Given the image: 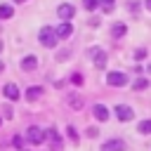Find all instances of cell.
<instances>
[{"label":"cell","instance_id":"1","mask_svg":"<svg viewBox=\"0 0 151 151\" xmlns=\"http://www.w3.org/2000/svg\"><path fill=\"white\" fill-rule=\"evenodd\" d=\"M38 40H40V45H42V47H54V45H57V40H59V35H57V31H54L52 26H45V28H40Z\"/></svg>","mask_w":151,"mask_h":151},{"label":"cell","instance_id":"2","mask_svg":"<svg viewBox=\"0 0 151 151\" xmlns=\"http://www.w3.org/2000/svg\"><path fill=\"white\" fill-rule=\"evenodd\" d=\"M106 83H109L111 87H123V85L127 83V76H125L123 71H111V73L106 76Z\"/></svg>","mask_w":151,"mask_h":151},{"label":"cell","instance_id":"3","mask_svg":"<svg viewBox=\"0 0 151 151\" xmlns=\"http://www.w3.org/2000/svg\"><path fill=\"white\" fill-rule=\"evenodd\" d=\"M26 142H28V144H42V142H45V132L33 125V127L26 130Z\"/></svg>","mask_w":151,"mask_h":151},{"label":"cell","instance_id":"4","mask_svg":"<svg viewBox=\"0 0 151 151\" xmlns=\"http://www.w3.org/2000/svg\"><path fill=\"white\" fill-rule=\"evenodd\" d=\"M132 116H134V113H132V109H130L127 104H118V106H116V118H118L120 123L132 120Z\"/></svg>","mask_w":151,"mask_h":151},{"label":"cell","instance_id":"5","mask_svg":"<svg viewBox=\"0 0 151 151\" xmlns=\"http://www.w3.org/2000/svg\"><path fill=\"white\" fill-rule=\"evenodd\" d=\"M90 54H92V59H94V66H97V68H104V64H106V52L99 50V47H92Z\"/></svg>","mask_w":151,"mask_h":151},{"label":"cell","instance_id":"6","mask_svg":"<svg viewBox=\"0 0 151 151\" xmlns=\"http://www.w3.org/2000/svg\"><path fill=\"white\" fill-rule=\"evenodd\" d=\"M57 14L61 17V21H71V19H73V14H76V9H73V5H59Z\"/></svg>","mask_w":151,"mask_h":151},{"label":"cell","instance_id":"7","mask_svg":"<svg viewBox=\"0 0 151 151\" xmlns=\"http://www.w3.org/2000/svg\"><path fill=\"white\" fill-rule=\"evenodd\" d=\"M54 31H57L59 38H71V35H73V26H71V21H61Z\"/></svg>","mask_w":151,"mask_h":151},{"label":"cell","instance_id":"8","mask_svg":"<svg viewBox=\"0 0 151 151\" xmlns=\"http://www.w3.org/2000/svg\"><path fill=\"white\" fill-rule=\"evenodd\" d=\"M2 94H5L9 101H17V99H19V87H17L14 83H7V85L2 87Z\"/></svg>","mask_w":151,"mask_h":151},{"label":"cell","instance_id":"9","mask_svg":"<svg viewBox=\"0 0 151 151\" xmlns=\"http://www.w3.org/2000/svg\"><path fill=\"white\" fill-rule=\"evenodd\" d=\"M101 151H125V142L123 139H111L101 146Z\"/></svg>","mask_w":151,"mask_h":151},{"label":"cell","instance_id":"10","mask_svg":"<svg viewBox=\"0 0 151 151\" xmlns=\"http://www.w3.org/2000/svg\"><path fill=\"white\" fill-rule=\"evenodd\" d=\"M94 118H97L99 123H106V120H109V109H106L104 104H94Z\"/></svg>","mask_w":151,"mask_h":151},{"label":"cell","instance_id":"11","mask_svg":"<svg viewBox=\"0 0 151 151\" xmlns=\"http://www.w3.org/2000/svg\"><path fill=\"white\" fill-rule=\"evenodd\" d=\"M35 66H38V59H35L33 54H28V57L21 59V68H24V71H33Z\"/></svg>","mask_w":151,"mask_h":151},{"label":"cell","instance_id":"12","mask_svg":"<svg viewBox=\"0 0 151 151\" xmlns=\"http://www.w3.org/2000/svg\"><path fill=\"white\" fill-rule=\"evenodd\" d=\"M111 33H113V38H120V35L127 33V26H125L123 21H116V24L111 26Z\"/></svg>","mask_w":151,"mask_h":151},{"label":"cell","instance_id":"13","mask_svg":"<svg viewBox=\"0 0 151 151\" xmlns=\"http://www.w3.org/2000/svg\"><path fill=\"white\" fill-rule=\"evenodd\" d=\"M45 137H47V139L52 142V146H54V149H61V142H59V137H57V132H54L52 127H50V130L45 132Z\"/></svg>","mask_w":151,"mask_h":151},{"label":"cell","instance_id":"14","mask_svg":"<svg viewBox=\"0 0 151 151\" xmlns=\"http://www.w3.org/2000/svg\"><path fill=\"white\" fill-rule=\"evenodd\" d=\"M99 7H101V12L111 14V12L116 9V0H99Z\"/></svg>","mask_w":151,"mask_h":151},{"label":"cell","instance_id":"15","mask_svg":"<svg viewBox=\"0 0 151 151\" xmlns=\"http://www.w3.org/2000/svg\"><path fill=\"white\" fill-rule=\"evenodd\" d=\"M12 17H14V9L2 2V5H0V19H12Z\"/></svg>","mask_w":151,"mask_h":151},{"label":"cell","instance_id":"16","mask_svg":"<svg viewBox=\"0 0 151 151\" xmlns=\"http://www.w3.org/2000/svg\"><path fill=\"white\" fill-rule=\"evenodd\" d=\"M42 94V87H31V90H26V99H38Z\"/></svg>","mask_w":151,"mask_h":151},{"label":"cell","instance_id":"17","mask_svg":"<svg viewBox=\"0 0 151 151\" xmlns=\"http://www.w3.org/2000/svg\"><path fill=\"white\" fill-rule=\"evenodd\" d=\"M139 132H142V134H151V118L139 123Z\"/></svg>","mask_w":151,"mask_h":151},{"label":"cell","instance_id":"18","mask_svg":"<svg viewBox=\"0 0 151 151\" xmlns=\"http://www.w3.org/2000/svg\"><path fill=\"white\" fill-rule=\"evenodd\" d=\"M132 87H134V90H146V87H149V80H146V78H137Z\"/></svg>","mask_w":151,"mask_h":151},{"label":"cell","instance_id":"19","mask_svg":"<svg viewBox=\"0 0 151 151\" xmlns=\"http://www.w3.org/2000/svg\"><path fill=\"white\" fill-rule=\"evenodd\" d=\"M85 9H97V0H83Z\"/></svg>","mask_w":151,"mask_h":151},{"label":"cell","instance_id":"20","mask_svg":"<svg viewBox=\"0 0 151 151\" xmlns=\"http://www.w3.org/2000/svg\"><path fill=\"white\" fill-rule=\"evenodd\" d=\"M144 57H146V50H144V47L134 50V59H144Z\"/></svg>","mask_w":151,"mask_h":151},{"label":"cell","instance_id":"21","mask_svg":"<svg viewBox=\"0 0 151 151\" xmlns=\"http://www.w3.org/2000/svg\"><path fill=\"white\" fill-rule=\"evenodd\" d=\"M68 101H71L73 109H80V99H78V97H68Z\"/></svg>","mask_w":151,"mask_h":151},{"label":"cell","instance_id":"22","mask_svg":"<svg viewBox=\"0 0 151 151\" xmlns=\"http://www.w3.org/2000/svg\"><path fill=\"white\" fill-rule=\"evenodd\" d=\"M12 144H14V146H17V149H21V146H24V139H21V137H19V134H17V137H14V139H12Z\"/></svg>","mask_w":151,"mask_h":151},{"label":"cell","instance_id":"23","mask_svg":"<svg viewBox=\"0 0 151 151\" xmlns=\"http://www.w3.org/2000/svg\"><path fill=\"white\" fill-rule=\"evenodd\" d=\"M146 9H149V12H151V0H146Z\"/></svg>","mask_w":151,"mask_h":151},{"label":"cell","instance_id":"24","mask_svg":"<svg viewBox=\"0 0 151 151\" xmlns=\"http://www.w3.org/2000/svg\"><path fill=\"white\" fill-rule=\"evenodd\" d=\"M146 68H149V73H151V64H149V66H146Z\"/></svg>","mask_w":151,"mask_h":151},{"label":"cell","instance_id":"25","mask_svg":"<svg viewBox=\"0 0 151 151\" xmlns=\"http://www.w3.org/2000/svg\"><path fill=\"white\" fill-rule=\"evenodd\" d=\"M14 2H26V0H14Z\"/></svg>","mask_w":151,"mask_h":151},{"label":"cell","instance_id":"26","mask_svg":"<svg viewBox=\"0 0 151 151\" xmlns=\"http://www.w3.org/2000/svg\"><path fill=\"white\" fill-rule=\"evenodd\" d=\"M0 73H2V61H0Z\"/></svg>","mask_w":151,"mask_h":151},{"label":"cell","instance_id":"27","mask_svg":"<svg viewBox=\"0 0 151 151\" xmlns=\"http://www.w3.org/2000/svg\"><path fill=\"white\" fill-rule=\"evenodd\" d=\"M0 50H2V42H0Z\"/></svg>","mask_w":151,"mask_h":151}]
</instances>
